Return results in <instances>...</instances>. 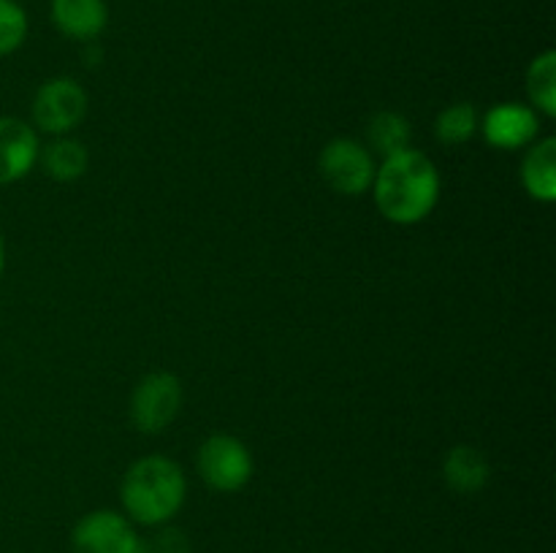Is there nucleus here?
I'll return each mask as SVG.
<instances>
[{
  "label": "nucleus",
  "mask_w": 556,
  "mask_h": 553,
  "mask_svg": "<svg viewBox=\"0 0 556 553\" xmlns=\"http://www.w3.org/2000/svg\"><path fill=\"white\" fill-rule=\"evenodd\" d=\"M369 193L383 220L394 226H418L438 209L443 179L427 152L407 146L378 163Z\"/></svg>",
  "instance_id": "nucleus-1"
},
{
  "label": "nucleus",
  "mask_w": 556,
  "mask_h": 553,
  "mask_svg": "<svg viewBox=\"0 0 556 553\" xmlns=\"http://www.w3.org/2000/svg\"><path fill=\"white\" fill-rule=\"evenodd\" d=\"M188 502V475L168 455H141L119 480L123 513L144 529H161L179 515Z\"/></svg>",
  "instance_id": "nucleus-2"
},
{
  "label": "nucleus",
  "mask_w": 556,
  "mask_h": 553,
  "mask_svg": "<svg viewBox=\"0 0 556 553\" xmlns=\"http://www.w3.org/2000/svg\"><path fill=\"white\" fill-rule=\"evenodd\" d=\"M195 472L212 491L237 493L253 480L255 459L233 434H212L195 450Z\"/></svg>",
  "instance_id": "nucleus-3"
},
{
  "label": "nucleus",
  "mask_w": 556,
  "mask_h": 553,
  "mask_svg": "<svg viewBox=\"0 0 556 553\" xmlns=\"http://www.w3.org/2000/svg\"><path fill=\"white\" fill-rule=\"evenodd\" d=\"M90 98L74 76H52L33 95V128L49 136H71L87 117Z\"/></svg>",
  "instance_id": "nucleus-4"
},
{
  "label": "nucleus",
  "mask_w": 556,
  "mask_h": 553,
  "mask_svg": "<svg viewBox=\"0 0 556 553\" xmlns=\"http://www.w3.org/2000/svg\"><path fill=\"white\" fill-rule=\"evenodd\" d=\"M318 171L334 193L358 198V195L372 190L378 160L367 150V144H362L358 139L337 136V139L326 141L324 150H320Z\"/></svg>",
  "instance_id": "nucleus-5"
},
{
  "label": "nucleus",
  "mask_w": 556,
  "mask_h": 553,
  "mask_svg": "<svg viewBox=\"0 0 556 553\" xmlns=\"http://www.w3.org/2000/svg\"><path fill=\"white\" fill-rule=\"evenodd\" d=\"M74 553H150L139 526L123 510H90L71 529Z\"/></svg>",
  "instance_id": "nucleus-6"
},
{
  "label": "nucleus",
  "mask_w": 556,
  "mask_h": 553,
  "mask_svg": "<svg viewBox=\"0 0 556 553\" xmlns=\"http://www.w3.org/2000/svg\"><path fill=\"white\" fill-rule=\"evenodd\" d=\"M185 388L174 372L144 374L130 394V423L141 434H163L182 410Z\"/></svg>",
  "instance_id": "nucleus-7"
},
{
  "label": "nucleus",
  "mask_w": 556,
  "mask_h": 553,
  "mask_svg": "<svg viewBox=\"0 0 556 553\" xmlns=\"http://www.w3.org/2000/svg\"><path fill=\"white\" fill-rule=\"evenodd\" d=\"M543 117L530 106V103L503 101L489 108L481 117L478 133L486 139L492 150L500 152H519L527 150L535 139H541Z\"/></svg>",
  "instance_id": "nucleus-8"
},
{
  "label": "nucleus",
  "mask_w": 556,
  "mask_h": 553,
  "mask_svg": "<svg viewBox=\"0 0 556 553\" xmlns=\"http://www.w3.org/2000/svg\"><path fill=\"white\" fill-rule=\"evenodd\" d=\"M38 130L20 117H0V188L22 182L38 163Z\"/></svg>",
  "instance_id": "nucleus-9"
},
{
  "label": "nucleus",
  "mask_w": 556,
  "mask_h": 553,
  "mask_svg": "<svg viewBox=\"0 0 556 553\" xmlns=\"http://www.w3.org/2000/svg\"><path fill=\"white\" fill-rule=\"evenodd\" d=\"M49 20L71 41H96L109 25L106 0H49Z\"/></svg>",
  "instance_id": "nucleus-10"
},
{
  "label": "nucleus",
  "mask_w": 556,
  "mask_h": 553,
  "mask_svg": "<svg viewBox=\"0 0 556 553\" xmlns=\"http://www.w3.org/2000/svg\"><path fill=\"white\" fill-rule=\"evenodd\" d=\"M525 193L538 204L556 201V136H541L525 150L519 166Z\"/></svg>",
  "instance_id": "nucleus-11"
},
{
  "label": "nucleus",
  "mask_w": 556,
  "mask_h": 553,
  "mask_svg": "<svg viewBox=\"0 0 556 553\" xmlns=\"http://www.w3.org/2000/svg\"><path fill=\"white\" fill-rule=\"evenodd\" d=\"M443 480L459 497H476L492 480V464L472 445H454L443 459Z\"/></svg>",
  "instance_id": "nucleus-12"
},
{
  "label": "nucleus",
  "mask_w": 556,
  "mask_h": 553,
  "mask_svg": "<svg viewBox=\"0 0 556 553\" xmlns=\"http://www.w3.org/2000/svg\"><path fill=\"white\" fill-rule=\"evenodd\" d=\"M38 168L47 173L52 182L68 184L76 182L87 173L90 168V152L81 144L79 139H71V136H52L49 144H41L38 150Z\"/></svg>",
  "instance_id": "nucleus-13"
},
{
  "label": "nucleus",
  "mask_w": 556,
  "mask_h": 553,
  "mask_svg": "<svg viewBox=\"0 0 556 553\" xmlns=\"http://www.w3.org/2000/svg\"><path fill=\"white\" fill-rule=\"evenodd\" d=\"M413 146V125L405 114L391 112V108H380L369 117L367 123V150L372 155L383 157L396 155V152Z\"/></svg>",
  "instance_id": "nucleus-14"
},
{
  "label": "nucleus",
  "mask_w": 556,
  "mask_h": 553,
  "mask_svg": "<svg viewBox=\"0 0 556 553\" xmlns=\"http://www.w3.org/2000/svg\"><path fill=\"white\" fill-rule=\"evenodd\" d=\"M527 103L541 114L543 119L556 117V52L543 49L530 60L525 74Z\"/></svg>",
  "instance_id": "nucleus-15"
},
{
  "label": "nucleus",
  "mask_w": 556,
  "mask_h": 553,
  "mask_svg": "<svg viewBox=\"0 0 556 553\" xmlns=\"http://www.w3.org/2000/svg\"><path fill=\"white\" fill-rule=\"evenodd\" d=\"M478 125H481V114L472 103H451L434 117V139L443 146H462L476 139Z\"/></svg>",
  "instance_id": "nucleus-16"
},
{
  "label": "nucleus",
  "mask_w": 556,
  "mask_h": 553,
  "mask_svg": "<svg viewBox=\"0 0 556 553\" xmlns=\"http://www.w3.org/2000/svg\"><path fill=\"white\" fill-rule=\"evenodd\" d=\"M27 33H30V20L20 0H0V57H9L22 49Z\"/></svg>",
  "instance_id": "nucleus-17"
},
{
  "label": "nucleus",
  "mask_w": 556,
  "mask_h": 553,
  "mask_svg": "<svg viewBox=\"0 0 556 553\" xmlns=\"http://www.w3.org/2000/svg\"><path fill=\"white\" fill-rule=\"evenodd\" d=\"M5 271V236H3V228H0V276Z\"/></svg>",
  "instance_id": "nucleus-18"
}]
</instances>
